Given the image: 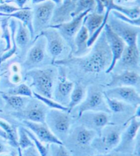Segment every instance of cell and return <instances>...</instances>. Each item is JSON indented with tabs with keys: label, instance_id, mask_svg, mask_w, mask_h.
<instances>
[{
	"label": "cell",
	"instance_id": "6da1fadb",
	"mask_svg": "<svg viewBox=\"0 0 140 156\" xmlns=\"http://www.w3.org/2000/svg\"><path fill=\"white\" fill-rule=\"evenodd\" d=\"M112 60L111 50L105 37L104 30L100 33L93 48L88 54L82 57H68L56 60L54 65L65 66H77L86 73H99L106 71L110 67Z\"/></svg>",
	"mask_w": 140,
	"mask_h": 156
},
{
	"label": "cell",
	"instance_id": "7a4b0ae2",
	"mask_svg": "<svg viewBox=\"0 0 140 156\" xmlns=\"http://www.w3.org/2000/svg\"><path fill=\"white\" fill-rule=\"evenodd\" d=\"M98 134L79 123L72 125L63 144L72 156H91L95 154L91 144Z\"/></svg>",
	"mask_w": 140,
	"mask_h": 156
},
{
	"label": "cell",
	"instance_id": "3957f363",
	"mask_svg": "<svg viewBox=\"0 0 140 156\" xmlns=\"http://www.w3.org/2000/svg\"><path fill=\"white\" fill-rule=\"evenodd\" d=\"M58 74V69L54 66H47L26 71V78L31 80L30 87L33 89V92L42 96L52 98Z\"/></svg>",
	"mask_w": 140,
	"mask_h": 156
},
{
	"label": "cell",
	"instance_id": "277c9868",
	"mask_svg": "<svg viewBox=\"0 0 140 156\" xmlns=\"http://www.w3.org/2000/svg\"><path fill=\"white\" fill-rule=\"evenodd\" d=\"M126 126L116 122L106 125L92 142L91 146L95 154H104L114 151L118 145Z\"/></svg>",
	"mask_w": 140,
	"mask_h": 156
},
{
	"label": "cell",
	"instance_id": "5b68a950",
	"mask_svg": "<svg viewBox=\"0 0 140 156\" xmlns=\"http://www.w3.org/2000/svg\"><path fill=\"white\" fill-rule=\"evenodd\" d=\"M75 121L71 113L55 109H49L45 118L46 125L62 143Z\"/></svg>",
	"mask_w": 140,
	"mask_h": 156
},
{
	"label": "cell",
	"instance_id": "8992f818",
	"mask_svg": "<svg viewBox=\"0 0 140 156\" xmlns=\"http://www.w3.org/2000/svg\"><path fill=\"white\" fill-rule=\"evenodd\" d=\"M77 107V118L83 112H105L111 114L106 104L103 91L98 85L89 86L86 90V97Z\"/></svg>",
	"mask_w": 140,
	"mask_h": 156
},
{
	"label": "cell",
	"instance_id": "52a82bcc",
	"mask_svg": "<svg viewBox=\"0 0 140 156\" xmlns=\"http://www.w3.org/2000/svg\"><path fill=\"white\" fill-rule=\"evenodd\" d=\"M139 116L134 115L128 120V124L121 134L118 145L114 151L124 153V154L133 153L136 142L139 138Z\"/></svg>",
	"mask_w": 140,
	"mask_h": 156
},
{
	"label": "cell",
	"instance_id": "ba28073f",
	"mask_svg": "<svg viewBox=\"0 0 140 156\" xmlns=\"http://www.w3.org/2000/svg\"><path fill=\"white\" fill-rule=\"evenodd\" d=\"M49 110L43 103L32 97L21 110L17 112L12 111L10 115L20 121L45 122L46 115Z\"/></svg>",
	"mask_w": 140,
	"mask_h": 156
},
{
	"label": "cell",
	"instance_id": "9c48e42d",
	"mask_svg": "<svg viewBox=\"0 0 140 156\" xmlns=\"http://www.w3.org/2000/svg\"><path fill=\"white\" fill-rule=\"evenodd\" d=\"M90 10H88L85 12L79 14V15L75 16V17H72V19L71 21L63 22V23H60L58 24H52L48 27L57 30L60 32L64 41H66L69 44V46L71 47V55L74 51L75 49L74 38L75 36H76L77 33L79 32L81 27L82 26L84 17L89 12H90Z\"/></svg>",
	"mask_w": 140,
	"mask_h": 156
},
{
	"label": "cell",
	"instance_id": "30bf717a",
	"mask_svg": "<svg viewBox=\"0 0 140 156\" xmlns=\"http://www.w3.org/2000/svg\"><path fill=\"white\" fill-rule=\"evenodd\" d=\"M55 4L51 0L36 4L33 11L32 24L34 34H38L50 26L55 8Z\"/></svg>",
	"mask_w": 140,
	"mask_h": 156
},
{
	"label": "cell",
	"instance_id": "8fae6325",
	"mask_svg": "<svg viewBox=\"0 0 140 156\" xmlns=\"http://www.w3.org/2000/svg\"><path fill=\"white\" fill-rule=\"evenodd\" d=\"M107 24L111 29L122 39L126 45L138 44V39L140 32L139 27L124 23L114 17L113 15L109 16Z\"/></svg>",
	"mask_w": 140,
	"mask_h": 156
},
{
	"label": "cell",
	"instance_id": "7c38bea8",
	"mask_svg": "<svg viewBox=\"0 0 140 156\" xmlns=\"http://www.w3.org/2000/svg\"><path fill=\"white\" fill-rule=\"evenodd\" d=\"M33 46L28 51L23 66L25 71L37 68L44 60L47 51L46 39L42 36H36L32 41Z\"/></svg>",
	"mask_w": 140,
	"mask_h": 156
},
{
	"label": "cell",
	"instance_id": "4fadbf2b",
	"mask_svg": "<svg viewBox=\"0 0 140 156\" xmlns=\"http://www.w3.org/2000/svg\"><path fill=\"white\" fill-rule=\"evenodd\" d=\"M111 114L105 112H83L77 118L78 123L91 129L99 134L100 131L106 125L112 123L111 122Z\"/></svg>",
	"mask_w": 140,
	"mask_h": 156
},
{
	"label": "cell",
	"instance_id": "5bb4252c",
	"mask_svg": "<svg viewBox=\"0 0 140 156\" xmlns=\"http://www.w3.org/2000/svg\"><path fill=\"white\" fill-rule=\"evenodd\" d=\"M36 36H42L46 39L47 51L52 58V62L57 60L65 48V41L57 30L47 27Z\"/></svg>",
	"mask_w": 140,
	"mask_h": 156
},
{
	"label": "cell",
	"instance_id": "9a60e30c",
	"mask_svg": "<svg viewBox=\"0 0 140 156\" xmlns=\"http://www.w3.org/2000/svg\"><path fill=\"white\" fill-rule=\"evenodd\" d=\"M106 96L122 101L134 108H138L140 104V95L138 90L131 86H120L108 88L103 91Z\"/></svg>",
	"mask_w": 140,
	"mask_h": 156
},
{
	"label": "cell",
	"instance_id": "2e32d148",
	"mask_svg": "<svg viewBox=\"0 0 140 156\" xmlns=\"http://www.w3.org/2000/svg\"><path fill=\"white\" fill-rule=\"evenodd\" d=\"M104 32L105 34L106 39H107V43L110 47L112 55V60L111 63L107 70L106 73H110L111 72L114 71V69L116 66V65L117 61L120 60V57L124 51L126 44L122 39L119 37L113 30L111 29L110 26L107 23L104 27Z\"/></svg>",
	"mask_w": 140,
	"mask_h": 156
},
{
	"label": "cell",
	"instance_id": "e0dca14e",
	"mask_svg": "<svg viewBox=\"0 0 140 156\" xmlns=\"http://www.w3.org/2000/svg\"><path fill=\"white\" fill-rule=\"evenodd\" d=\"M21 125L31 131L42 143L47 144H63L49 129L45 122H37L30 121H21Z\"/></svg>",
	"mask_w": 140,
	"mask_h": 156
},
{
	"label": "cell",
	"instance_id": "ac0fdd59",
	"mask_svg": "<svg viewBox=\"0 0 140 156\" xmlns=\"http://www.w3.org/2000/svg\"><path fill=\"white\" fill-rule=\"evenodd\" d=\"M118 62L120 70L135 71L139 72V50L138 44L126 45Z\"/></svg>",
	"mask_w": 140,
	"mask_h": 156
},
{
	"label": "cell",
	"instance_id": "d6986e66",
	"mask_svg": "<svg viewBox=\"0 0 140 156\" xmlns=\"http://www.w3.org/2000/svg\"><path fill=\"white\" fill-rule=\"evenodd\" d=\"M57 83L53 91L52 99L61 105L67 107L75 83L67 79L64 73L58 74Z\"/></svg>",
	"mask_w": 140,
	"mask_h": 156
},
{
	"label": "cell",
	"instance_id": "ffe728a7",
	"mask_svg": "<svg viewBox=\"0 0 140 156\" xmlns=\"http://www.w3.org/2000/svg\"><path fill=\"white\" fill-rule=\"evenodd\" d=\"M140 83V76L139 72L135 71H123L119 73L111 75L110 82L107 83L109 88L120 86H131L139 88Z\"/></svg>",
	"mask_w": 140,
	"mask_h": 156
},
{
	"label": "cell",
	"instance_id": "44dd1931",
	"mask_svg": "<svg viewBox=\"0 0 140 156\" xmlns=\"http://www.w3.org/2000/svg\"><path fill=\"white\" fill-rule=\"evenodd\" d=\"M88 38L89 34L88 30L86 27L82 25L74 38V51L68 57H82L88 54L90 51V49L87 45Z\"/></svg>",
	"mask_w": 140,
	"mask_h": 156
},
{
	"label": "cell",
	"instance_id": "7402d4cb",
	"mask_svg": "<svg viewBox=\"0 0 140 156\" xmlns=\"http://www.w3.org/2000/svg\"><path fill=\"white\" fill-rule=\"evenodd\" d=\"M1 16L9 18H15L21 22L24 26L27 27V28L29 30L31 41H33L35 38L34 30H33L32 19H33V11L31 10L30 8H23V9H20L18 11H16L15 12H12L9 15H2Z\"/></svg>",
	"mask_w": 140,
	"mask_h": 156
},
{
	"label": "cell",
	"instance_id": "603a6c76",
	"mask_svg": "<svg viewBox=\"0 0 140 156\" xmlns=\"http://www.w3.org/2000/svg\"><path fill=\"white\" fill-rule=\"evenodd\" d=\"M101 1L105 9L108 8L111 11H116L133 19L140 17V8L139 5L133 8H128L116 4L114 0H101Z\"/></svg>",
	"mask_w": 140,
	"mask_h": 156
},
{
	"label": "cell",
	"instance_id": "cb8c5ba5",
	"mask_svg": "<svg viewBox=\"0 0 140 156\" xmlns=\"http://www.w3.org/2000/svg\"><path fill=\"white\" fill-rule=\"evenodd\" d=\"M1 96L5 101L7 106L12 109L13 112L21 110L26 106L30 99L29 97H26L10 95L4 92H2Z\"/></svg>",
	"mask_w": 140,
	"mask_h": 156
},
{
	"label": "cell",
	"instance_id": "d4e9b609",
	"mask_svg": "<svg viewBox=\"0 0 140 156\" xmlns=\"http://www.w3.org/2000/svg\"><path fill=\"white\" fill-rule=\"evenodd\" d=\"M86 88L82 85L79 84V83H75L74 88L71 92V96H70L69 103L67 105L68 113H71L72 111L83 101L86 97Z\"/></svg>",
	"mask_w": 140,
	"mask_h": 156
},
{
	"label": "cell",
	"instance_id": "484cf974",
	"mask_svg": "<svg viewBox=\"0 0 140 156\" xmlns=\"http://www.w3.org/2000/svg\"><path fill=\"white\" fill-rule=\"evenodd\" d=\"M0 128L4 132L3 137L9 141L11 146L19 149L18 145V134L15 128L4 120L0 119Z\"/></svg>",
	"mask_w": 140,
	"mask_h": 156
},
{
	"label": "cell",
	"instance_id": "4316f807",
	"mask_svg": "<svg viewBox=\"0 0 140 156\" xmlns=\"http://www.w3.org/2000/svg\"><path fill=\"white\" fill-rule=\"evenodd\" d=\"M31 40V36L29 30L26 26L21 23L18 22L17 32L15 33V42L18 47L24 49L30 43Z\"/></svg>",
	"mask_w": 140,
	"mask_h": 156
},
{
	"label": "cell",
	"instance_id": "83f0119b",
	"mask_svg": "<svg viewBox=\"0 0 140 156\" xmlns=\"http://www.w3.org/2000/svg\"><path fill=\"white\" fill-rule=\"evenodd\" d=\"M104 97L109 110H110L111 113H113L114 115H120V114H123L124 112H127L128 109L134 108L130 105L125 104V103L122 101H118V100L117 99L110 98V97L106 96L105 94Z\"/></svg>",
	"mask_w": 140,
	"mask_h": 156
},
{
	"label": "cell",
	"instance_id": "f1b7e54d",
	"mask_svg": "<svg viewBox=\"0 0 140 156\" xmlns=\"http://www.w3.org/2000/svg\"><path fill=\"white\" fill-rule=\"evenodd\" d=\"M96 5L95 0H77L74 5L73 10L70 13V16L72 18L88 10L92 11L94 9Z\"/></svg>",
	"mask_w": 140,
	"mask_h": 156
},
{
	"label": "cell",
	"instance_id": "f546056e",
	"mask_svg": "<svg viewBox=\"0 0 140 156\" xmlns=\"http://www.w3.org/2000/svg\"><path fill=\"white\" fill-rule=\"evenodd\" d=\"M18 145H19V156H21V151L28 147L34 146L32 140H31L30 136L26 131V127L21 125L20 127L18 128Z\"/></svg>",
	"mask_w": 140,
	"mask_h": 156
},
{
	"label": "cell",
	"instance_id": "4dcf8cb0",
	"mask_svg": "<svg viewBox=\"0 0 140 156\" xmlns=\"http://www.w3.org/2000/svg\"><path fill=\"white\" fill-rule=\"evenodd\" d=\"M10 95H15V96H21L32 98L33 97V91L29 86L26 83H20L17 86H14L8 89L6 92H4Z\"/></svg>",
	"mask_w": 140,
	"mask_h": 156
},
{
	"label": "cell",
	"instance_id": "1f68e13d",
	"mask_svg": "<svg viewBox=\"0 0 140 156\" xmlns=\"http://www.w3.org/2000/svg\"><path fill=\"white\" fill-rule=\"evenodd\" d=\"M10 27L11 30V40H12V43L13 44L12 47H11V49L10 50L7 51V52H5L4 54H3L2 56L0 58V66H1V65L2 62H4V61L8 60V58H10V57H12V55L15 54L17 51L18 47L16 45V42H15V32L16 30V22L15 21H14L13 19L10 21Z\"/></svg>",
	"mask_w": 140,
	"mask_h": 156
},
{
	"label": "cell",
	"instance_id": "d6a6232c",
	"mask_svg": "<svg viewBox=\"0 0 140 156\" xmlns=\"http://www.w3.org/2000/svg\"><path fill=\"white\" fill-rule=\"evenodd\" d=\"M33 97L39 100V101H40L42 103H43L49 109H55L68 112V108H67V107L59 104V103L55 101L52 98H48V97L42 96L40 94L34 93V92H33Z\"/></svg>",
	"mask_w": 140,
	"mask_h": 156
},
{
	"label": "cell",
	"instance_id": "836d02e7",
	"mask_svg": "<svg viewBox=\"0 0 140 156\" xmlns=\"http://www.w3.org/2000/svg\"><path fill=\"white\" fill-rule=\"evenodd\" d=\"M26 131L31 140H32L35 148L37 149L40 156H49V144H44L40 140L36 137L35 135L26 127Z\"/></svg>",
	"mask_w": 140,
	"mask_h": 156
},
{
	"label": "cell",
	"instance_id": "e575fe53",
	"mask_svg": "<svg viewBox=\"0 0 140 156\" xmlns=\"http://www.w3.org/2000/svg\"><path fill=\"white\" fill-rule=\"evenodd\" d=\"M49 156H72L64 144H50Z\"/></svg>",
	"mask_w": 140,
	"mask_h": 156
},
{
	"label": "cell",
	"instance_id": "d590c367",
	"mask_svg": "<svg viewBox=\"0 0 140 156\" xmlns=\"http://www.w3.org/2000/svg\"><path fill=\"white\" fill-rule=\"evenodd\" d=\"M112 15H113L114 17H116V19H119V20L124 22V23H127L128 24L132 25V26L140 27V17L138 19H133L129 18L127 16L123 15L122 13L116 12V11H114V10L112 11Z\"/></svg>",
	"mask_w": 140,
	"mask_h": 156
},
{
	"label": "cell",
	"instance_id": "8d00e7d4",
	"mask_svg": "<svg viewBox=\"0 0 140 156\" xmlns=\"http://www.w3.org/2000/svg\"><path fill=\"white\" fill-rule=\"evenodd\" d=\"M8 19H4L2 21V28L3 31V35L2 37L5 39L6 41V47H5L4 51H7L8 50L11 49V37L10 35V30L8 28Z\"/></svg>",
	"mask_w": 140,
	"mask_h": 156
},
{
	"label": "cell",
	"instance_id": "74e56055",
	"mask_svg": "<svg viewBox=\"0 0 140 156\" xmlns=\"http://www.w3.org/2000/svg\"><path fill=\"white\" fill-rule=\"evenodd\" d=\"M20 9L21 8L10 5L7 3H3V4H0V16L2 15H9Z\"/></svg>",
	"mask_w": 140,
	"mask_h": 156
},
{
	"label": "cell",
	"instance_id": "f35d334b",
	"mask_svg": "<svg viewBox=\"0 0 140 156\" xmlns=\"http://www.w3.org/2000/svg\"><path fill=\"white\" fill-rule=\"evenodd\" d=\"M21 156H40L34 146L28 147L21 151Z\"/></svg>",
	"mask_w": 140,
	"mask_h": 156
},
{
	"label": "cell",
	"instance_id": "ab89813d",
	"mask_svg": "<svg viewBox=\"0 0 140 156\" xmlns=\"http://www.w3.org/2000/svg\"><path fill=\"white\" fill-rule=\"evenodd\" d=\"M131 154H124V153L121 152H117L112 151L107 154H94L91 156H130Z\"/></svg>",
	"mask_w": 140,
	"mask_h": 156
},
{
	"label": "cell",
	"instance_id": "60d3db41",
	"mask_svg": "<svg viewBox=\"0 0 140 156\" xmlns=\"http://www.w3.org/2000/svg\"><path fill=\"white\" fill-rule=\"evenodd\" d=\"M96 1V12L103 15L105 12V7L101 0H95Z\"/></svg>",
	"mask_w": 140,
	"mask_h": 156
},
{
	"label": "cell",
	"instance_id": "b9f144b4",
	"mask_svg": "<svg viewBox=\"0 0 140 156\" xmlns=\"http://www.w3.org/2000/svg\"><path fill=\"white\" fill-rule=\"evenodd\" d=\"M28 0H5L4 3H11V2H13V3H15V4L18 5V8H21V9H23L24 7L25 4H26Z\"/></svg>",
	"mask_w": 140,
	"mask_h": 156
},
{
	"label": "cell",
	"instance_id": "7bdbcfd3",
	"mask_svg": "<svg viewBox=\"0 0 140 156\" xmlns=\"http://www.w3.org/2000/svg\"><path fill=\"white\" fill-rule=\"evenodd\" d=\"M33 4H40V3L44 2L47 1V0H31ZM53 2H54L55 5H61L62 4V0H51Z\"/></svg>",
	"mask_w": 140,
	"mask_h": 156
},
{
	"label": "cell",
	"instance_id": "ee69618b",
	"mask_svg": "<svg viewBox=\"0 0 140 156\" xmlns=\"http://www.w3.org/2000/svg\"><path fill=\"white\" fill-rule=\"evenodd\" d=\"M11 81L14 83H19L21 81V76L19 73H14L11 77Z\"/></svg>",
	"mask_w": 140,
	"mask_h": 156
},
{
	"label": "cell",
	"instance_id": "f6af8a7d",
	"mask_svg": "<svg viewBox=\"0 0 140 156\" xmlns=\"http://www.w3.org/2000/svg\"><path fill=\"white\" fill-rule=\"evenodd\" d=\"M21 70V68L19 67V65L17 64H14L12 66V71L14 73H19Z\"/></svg>",
	"mask_w": 140,
	"mask_h": 156
},
{
	"label": "cell",
	"instance_id": "bcb514c9",
	"mask_svg": "<svg viewBox=\"0 0 140 156\" xmlns=\"http://www.w3.org/2000/svg\"><path fill=\"white\" fill-rule=\"evenodd\" d=\"M72 2L71 0H62V4L61 5L63 7H71L72 5Z\"/></svg>",
	"mask_w": 140,
	"mask_h": 156
},
{
	"label": "cell",
	"instance_id": "7dc6e473",
	"mask_svg": "<svg viewBox=\"0 0 140 156\" xmlns=\"http://www.w3.org/2000/svg\"><path fill=\"white\" fill-rule=\"evenodd\" d=\"M5 152V147L1 141H0V154Z\"/></svg>",
	"mask_w": 140,
	"mask_h": 156
},
{
	"label": "cell",
	"instance_id": "c3c4849f",
	"mask_svg": "<svg viewBox=\"0 0 140 156\" xmlns=\"http://www.w3.org/2000/svg\"><path fill=\"white\" fill-rule=\"evenodd\" d=\"M5 73H6V72H4V73H1V74H0V77L2 76H4V75ZM2 92H3V91H2L1 90H0V96H1V94H2Z\"/></svg>",
	"mask_w": 140,
	"mask_h": 156
},
{
	"label": "cell",
	"instance_id": "681fc988",
	"mask_svg": "<svg viewBox=\"0 0 140 156\" xmlns=\"http://www.w3.org/2000/svg\"><path fill=\"white\" fill-rule=\"evenodd\" d=\"M77 0H71V2H72V4H73V5H75V3L77 2Z\"/></svg>",
	"mask_w": 140,
	"mask_h": 156
},
{
	"label": "cell",
	"instance_id": "f907efd6",
	"mask_svg": "<svg viewBox=\"0 0 140 156\" xmlns=\"http://www.w3.org/2000/svg\"><path fill=\"white\" fill-rule=\"evenodd\" d=\"M0 156H10L9 155H6V154H0Z\"/></svg>",
	"mask_w": 140,
	"mask_h": 156
},
{
	"label": "cell",
	"instance_id": "816d5d0a",
	"mask_svg": "<svg viewBox=\"0 0 140 156\" xmlns=\"http://www.w3.org/2000/svg\"><path fill=\"white\" fill-rule=\"evenodd\" d=\"M3 112V111H2V110H1V109H0V112Z\"/></svg>",
	"mask_w": 140,
	"mask_h": 156
}]
</instances>
